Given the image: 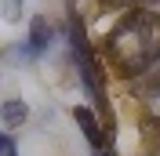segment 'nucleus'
<instances>
[{
  "label": "nucleus",
  "instance_id": "nucleus-1",
  "mask_svg": "<svg viewBox=\"0 0 160 156\" xmlns=\"http://www.w3.org/2000/svg\"><path fill=\"white\" fill-rule=\"evenodd\" d=\"M109 58L124 76H138L160 62V15L135 11L109 37Z\"/></svg>",
  "mask_w": 160,
  "mask_h": 156
},
{
  "label": "nucleus",
  "instance_id": "nucleus-2",
  "mask_svg": "<svg viewBox=\"0 0 160 156\" xmlns=\"http://www.w3.org/2000/svg\"><path fill=\"white\" fill-rule=\"evenodd\" d=\"M69 40H73V58H77V73H80V80H84L88 95L98 102V98H102V87H98V66H95V58H91L88 33H84V22H80L77 15H73V22H69Z\"/></svg>",
  "mask_w": 160,
  "mask_h": 156
},
{
  "label": "nucleus",
  "instance_id": "nucleus-3",
  "mask_svg": "<svg viewBox=\"0 0 160 156\" xmlns=\"http://www.w3.org/2000/svg\"><path fill=\"white\" fill-rule=\"evenodd\" d=\"M73 120H77V124H80V131H84V138H88L91 145L98 149L102 134H98V120H95V113H91L88 105H77V109H73Z\"/></svg>",
  "mask_w": 160,
  "mask_h": 156
},
{
  "label": "nucleus",
  "instance_id": "nucleus-4",
  "mask_svg": "<svg viewBox=\"0 0 160 156\" xmlns=\"http://www.w3.org/2000/svg\"><path fill=\"white\" fill-rule=\"evenodd\" d=\"M0 116H4V124H8V127H18V124H26L29 109H26L22 98H8V102L0 105Z\"/></svg>",
  "mask_w": 160,
  "mask_h": 156
},
{
  "label": "nucleus",
  "instance_id": "nucleus-5",
  "mask_svg": "<svg viewBox=\"0 0 160 156\" xmlns=\"http://www.w3.org/2000/svg\"><path fill=\"white\" fill-rule=\"evenodd\" d=\"M48 40H51V26L44 18H33V29H29V55H40V51L48 47Z\"/></svg>",
  "mask_w": 160,
  "mask_h": 156
},
{
  "label": "nucleus",
  "instance_id": "nucleus-6",
  "mask_svg": "<svg viewBox=\"0 0 160 156\" xmlns=\"http://www.w3.org/2000/svg\"><path fill=\"white\" fill-rule=\"evenodd\" d=\"M0 156H18V145H15V138L4 134L0 131Z\"/></svg>",
  "mask_w": 160,
  "mask_h": 156
},
{
  "label": "nucleus",
  "instance_id": "nucleus-7",
  "mask_svg": "<svg viewBox=\"0 0 160 156\" xmlns=\"http://www.w3.org/2000/svg\"><path fill=\"white\" fill-rule=\"evenodd\" d=\"M113 7H142V4H153V0H106Z\"/></svg>",
  "mask_w": 160,
  "mask_h": 156
},
{
  "label": "nucleus",
  "instance_id": "nucleus-8",
  "mask_svg": "<svg viewBox=\"0 0 160 156\" xmlns=\"http://www.w3.org/2000/svg\"><path fill=\"white\" fill-rule=\"evenodd\" d=\"M18 7H22V0H4V11H8V18H15V15H18Z\"/></svg>",
  "mask_w": 160,
  "mask_h": 156
},
{
  "label": "nucleus",
  "instance_id": "nucleus-9",
  "mask_svg": "<svg viewBox=\"0 0 160 156\" xmlns=\"http://www.w3.org/2000/svg\"><path fill=\"white\" fill-rule=\"evenodd\" d=\"M149 109H153V113H157V116H160V87H157V91H153V95H149Z\"/></svg>",
  "mask_w": 160,
  "mask_h": 156
},
{
  "label": "nucleus",
  "instance_id": "nucleus-10",
  "mask_svg": "<svg viewBox=\"0 0 160 156\" xmlns=\"http://www.w3.org/2000/svg\"><path fill=\"white\" fill-rule=\"evenodd\" d=\"M98 156H109V153H106V149H98Z\"/></svg>",
  "mask_w": 160,
  "mask_h": 156
}]
</instances>
